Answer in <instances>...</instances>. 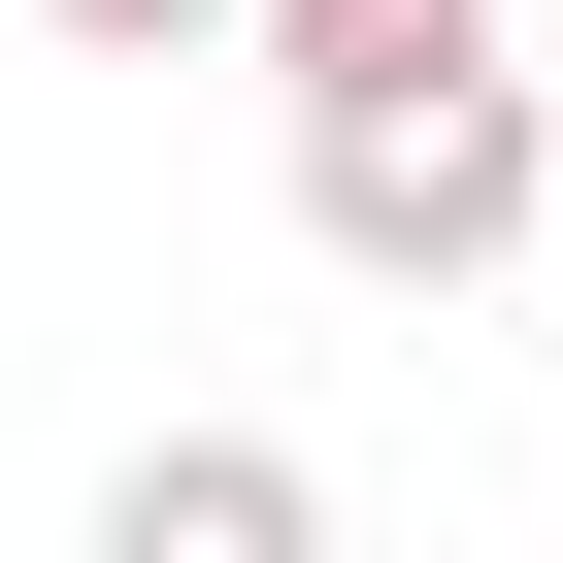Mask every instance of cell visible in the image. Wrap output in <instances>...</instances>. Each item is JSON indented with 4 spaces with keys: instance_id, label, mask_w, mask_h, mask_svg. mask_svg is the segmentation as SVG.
<instances>
[{
    "instance_id": "obj_4",
    "label": "cell",
    "mask_w": 563,
    "mask_h": 563,
    "mask_svg": "<svg viewBox=\"0 0 563 563\" xmlns=\"http://www.w3.org/2000/svg\"><path fill=\"white\" fill-rule=\"evenodd\" d=\"M34 34H67V67H199L232 0H34Z\"/></svg>"
},
{
    "instance_id": "obj_2",
    "label": "cell",
    "mask_w": 563,
    "mask_h": 563,
    "mask_svg": "<svg viewBox=\"0 0 563 563\" xmlns=\"http://www.w3.org/2000/svg\"><path fill=\"white\" fill-rule=\"evenodd\" d=\"M100 563H332V464L299 431H133L100 464Z\"/></svg>"
},
{
    "instance_id": "obj_1",
    "label": "cell",
    "mask_w": 563,
    "mask_h": 563,
    "mask_svg": "<svg viewBox=\"0 0 563 563\" xmlns=\"http://www.w3.org/2000/svg\"><path fill=\"white\" fill-rule=\"evenodd\" d=\"M299 232L365 265V299H497V265L563 232V100H530L497 34H431V67H332V100H299Z\"/></svg>"
},
{
    "instance_id": "obj_3",
    "label": "cell",
    "mask_w": 563,
    "mask_h": 563,
    "mask_svg": "<svg viewBox=\"0 0 563 563\" xmlns=\"http://www.w3.org/2000/svg\"><path fill=\"white\" fill-rule=\"evenodd\" d=\"M431 34H497V0H232V67H265V100H332V67H431Z\"/></svg>"
}]
</instances>
